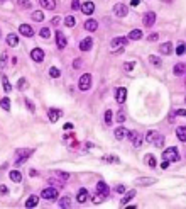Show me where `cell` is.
I'll list each match as a JSON object with an SVG mask.
<instances>
[{"label": "cell", "instance_id": "15", "mask_svg": "<svg viewBox=\"0 0 186 209\" xmlns=\"http://www.w3.org/2000/svg\"><path fill=\"white\" fill-rule=\"evenodd\" d=\"M173 73H174L176 77L185 75L186 73V65H185V63H178V65H174V68H173Z\"/></svg>", "mask_w": 186, "mask_h": 209}, {"label": "cell", "instance_id": "29", "mask_svg": "<svg viewBox=\"0 0 186 209\" xmlns=\"http://www.w3.org/2000/svg\"><path fill=\"white\" fill-rule=\"evenodd\" d=\"M37 202H39V197L37 196H31L26 201V208H34V206H37Z\"/></svg>", "mask_w": 186, "mask_h": 209}, {"label": "cell", "instance_id": "56", "mask_svg": "<svg viewBox=\"0 0 186 209\" xmlns=\"http://www.w3.org/2000/svg\"><path fill=\"white\" fill-rule=\"evenodd\" d=\"M115 190H117L119 194H124L125 192V187H124V185H117V187H115Z\"/></svg>", "mask_w": 186, "mask_h": 209}, {"label": "cell", "instance_id": "63", "mask_svg": "<svg viewBox=\"0 0 186 209\" xmlns=\"http://www.w3.org/2000/svg\"><path fill=\"white\" fill-rule=\"evenodd\" d=\"M185 100H186V99H185Z\"/></svg>", "mask_w": 186, "mask_h": 209}, {"label": "cell", "instance_id": "19", "mask_svg": "<svg viewBox=\"0 0 186 209\" xmlns=\"http://www.w3.org/2000/svg\"><path fill=\"white\" fill-rule=\"evenodd\" d=\"M76 201H78V202H80V204L86 202V201H88V190H86V189H80V190H78Z\"/></svg>", "mask_w": 186, "mask_h": 209}, {"label": "cell", "instance_id": "45", "mask_svg": "<svg viewBox=\"0 0 186 209\" xmlns=\"http://www.w3.org/2000/svg\"><path fill=\"white\" fill-rule=\"evenodd\" d=\"M56 175H58L59 178H61V180H68V178H69V173H66V172H59V170L56 172Z\"/></svg>", "mask_w": 186, "mask_h": 209}, {"label": "cell", "instance_id": "62", "mask_svg": "<svg viewBox=\"0 0 186 209\" xmlns=\"http://www.w3.org/2000/svg\"><path fill=\"white\" fill-rule=\"evenodd\" d=\"M0 2H2V0H0Z\"/></svg>", "mask_w": 186, "mask_h": 209}, {"label": "cell", "instance_id": "7", "mask_svg": "<svg viewBox=\"0 0 186 209\" xmlns=\"http://www.w3.org/2000/svg\"><path fill=\"white\" fill-rule=\"evenodd\" d=\"M127 43H129V37H115V39H112L110 46L114 48V49H119L122 46H127Z\"/></svg>", "mask_w": 186, "mask_h": 209}, {"label": "cell", "instance_id": "6", "mask_svg": "<svg viewBox=\"0 0 186 209\" xmlns=\"http://www.w3.org/2000/svg\"><path fill=\"white\" fill-rule=\"evenodd\" d=\"M32 152H34V150H17L16 153H17V155H19L21 158H19V160L16 162V165H21V163H24V162L27 160V158L31 157V153H32Z\"/></svg>", "mask_w": 186, "mask_h": 209}, {"label": "cell", "instance_id": "40", "mask_svg": "<svg viewBox=\"0 0 186 209\" xmlns=\"http://www.w3.org/2000/svg\"><path fill=\"white\" fill-rule=\"evenodd\" d=\"M71 9L73 10H80V9H81V0H73Z\"/></svg>", "mask_w": 186, "mask_h": 209}, {"label": "cell", "instance_id": "4", "mask_svg": "<svg viewBox=\"0 0 186 209\" xmlns=\"http://www.w3.org/2000/svg\"><path fill=\"white\" fill-rule=\"evenodd\" d=\"M127 12H129V7L125 5V4H115L114 5V14L117 17H125Z\"/></svg>", "mask_w": 186, "mask_h": 209}, {"label": "cell", "instance_id": "54", "mask_svg": "<svg viewBox=\"0 0 186 209\" xmlns=\"http://www.w3.org/2000/svg\"><path fill=\"white\" fill-rule=\"evenodd\" d=\"M0 194H2V196H7V194H9V189H7L5 185H0Z\"/></svg>", "mask_w": 186, "mask_h": 209}, {"label": "cell", "instance_id": "59", "mask_svg": "<svg viewBox=\"0 0 186 209\" xmlns=\"http://www.w3.org/2000/svg\"><path fill=\"white\" fill-rule=\"evenodd\" d=\"M139 4H140V0H132V2H130V5L132 7H137Z\"/></svg>", "mask_w": 186, "mask_h": 209}, {"label": "cell", "instance_id": "17", "mask_svg": "<svg viewBox=\"0 0 186 209\" xmlns=\"http://www.w3.org/2000/svg\"><path fill=\"white\" fill-rule=\"evenodd\" d=\"M92 46H93V39H92V37H85V39L80 43V49H81V51H88Z\"/></svg>", "mask_w": 186, "mask_h": 209}, {"label": "cell", "instance_id": "12", "mask_svg": "<svg viewBox=\"0 0 186 209\" xmlns=\"http://www.w3.org/2000/svg\"><path fill=\"white\" fill-rule=\"evenodd\" d=\"M56 43H58V48H59V49H64V48H66V44H68L66 36H64L61 31L56 32Z\"/></svg>", "mask_w": 186, "mask_h": 209}, {"label": "cell", "instance_id": "2", "mask_svg": "<svg viewBox=\"0 0 186 209\" xmlns=\"http://www.w3.org/2000/svg\"><path fill=\"white\" fill-rule=\"evenodd\" d=\"M90 87H92V75H90V73L81 75V77H80V80H78V89L85 92V90H88Z\"/></svg>", "mask_w": 186, "mask_h": 209}, {"label": "cell", "instance_id": "49", "mask_svg": "<svg viewBox=\"0 0 186 209\" xmlns=\"http://www.w3.org/2000/svg\"><path fill=\"white\" fill-rule=\"evenodd\" d=\"M117 121H119L120 124H122V122L125 121V114L122 112V110H119V112H117Z\"/></svg>", "mask_w": 186, "mask_h": 209}, {"label": "cell", "instance_id": "44", "mask_svg": "<svg viewBox=\"0 0 186 209\" xmlns=\"http://www.w3.org/2000/svg\"><path fill=\"white\" fill-rule=\"evenodd\" d=\"M17 4H19L22 9H29V7H31V2H29V0H19Z\"/></svg>", "mask_w": 186, "mask_h": 209}, {"label": "cell", "instance_id": "39", "mask_svg": "<svg viewBox=\"0 0 186 209\" xmlns=\"http://www.w3.org/2000/svg\"><path fill=\"white\" fill-rule=\"evenodd\" d=\"M39 34H41V36L44 37V39H47V37L51 36V31H49L47 27H42V29H41V32H39Z\"/></svg>", "mask_w": 186, "mask_h": 209}, {"label": "cell", "instance_id": "26", "mask_svg": "<svg viewBox=\"0 0 186 209\" xmlns=\"http://www.w3.org/2000/svg\"><path fill=\"white\" fill-rule=\"evenodd\" d=\"M7 44H9V46H17V44H19V37H17V34H9V36H7Z\"/></svg>", "mask_w": 186, "mask_h": 209}, {"label": "cell", "instance_id": "25", "mask_svg": "<svg viewBox=\"0 0 186 209\" xmlns=\"http://www.w3.org/2000/svg\"><path fill=\"white\" fill-rule=\"evenodd\" d=\"M159 51H161V54H171V53H173V44H171V43H164V44L159 48Z\"/></svg>", "mask_w": 186, "mask_h": 209}, {"label": "cell", "instance_id": "57", "mask_svg": "<svg viewBox=\"0 0 186 209\" xmlns=\"http://www.w3.org/2000/svg\"><path fill=\"white\" fill-rule=\"evenodd\" d=\"M168 165H169L168 160H162V162H161V168H168Z\"/></svg>", "mask_w": 186, "mask_h": 209}, {"label": "cell", "instance_id": "21", "mask_svg": "<svg viewBox=\"0 0 186 209\" xmlns=\"http://www.w3.org/2000/svg\"><path fill=\"white\" fill-rule=\"evenodd\" d=\"M97 27H98V22L95 21V19H88L85 22V29L86 31H97Z\"/></svg>", "mask_w": 186, "mask_h": 209}, {"label": "cell", "instance_id": "10", "mask_svg": "<svg viewBox=\"0 0 186 209\" xmlns=\"http://www.w3.org/2000/svg\"><path fill=\"white\" fill-rule=\"evenodd\" d=\"M125 99H127V89H125V87L117 89V92H115V100L122 104V102H125Z\"/></svg>", "mask_w": 186, "mask_h": 209}, {"label": "cell", "instance_id": "41", "mask_svg": "<svg viewBox=\"0 0 186 209\" xmlns=\"http://www.w3.org/2000/svg\"><path fill=\"white\" fill-rule=\"evenodd\" d=\"M149 61L152 63V65H156V66H159V65H161V60L157 56H154V54H151V56H149Z\"/></svg>", "mask_w": 186, "mask_h": 209}, {"label": "cell", "instance_id": "58", "mask_svg": "<svg viewBox=\"0 0 186 209\" xmlns=\"http://www.w3.org/2000/svg\"><path fill=\"white\" fill-rule=\"evenodd\" d=\"M64 129H66V131L73 129V124H71V122H66V124H64Z\"/></svg>", "mask_w": 186, "mask_h": 209}, {"label": "cell", "instance_id": "51", "mask_svg": "<svg viewBox=\"0 0 186 209\" xmlns=\"http://www.w3.org/2000/svg\"><path fill=\"white\" fill-rule=\"evenodd\" d=\"M81 65H83V61L80 60V58H76V60L73 61V68H81Z\"/></svg>", "mask_w": 186, "mask_h": 209}, {"label": "cell", "instance_id": "28", "mask_svg": "<svg viewBox=\"0 0 186 209\" xmlns=\"http://www.w3.org/2000/svg\"><path fill=\"white\" fill-rule=\"evenodd\" d=\"M134 197H135V190H129V192L125 194V197L120 201V204H122V206H127V202H129V201H132Z\"/></svg>", "mask_w": 186, "mask_h": 209}, {"label": "cell", "instance_id": "60", "mask_svg": "<svg viewBox=\"0 0 186 209\" xmlns=\"http://www.w3.org/2000/svg\"><path fill=\"white\" fill-rule=\"evenodd\" d=\"M162 2H166V4H173L174 0H162Z\"/></svg>", "mask_w": 186, "mask_h": 209}, {"label": "cell", "instance_id": "37", "mask_svg": "<svg viewBox=\"0 0 186 209\" xmlns=\"http://www.w3.org/2000/svg\"><path fill=\"white\" fill-rule=\"evenodd\" d=\"M2 82H4V90H5L7 94H9V92H10V90H12V85L9 84V80H7V77H5V75L2 77Z\"/></svg>", "mask_w": 186, "mask_h": 209}, {"label": "cell", "instance_id": "13", "mask_svg": "<svg viewBox=\"0 0 186 209\" xmlns=\"http://www.w3.org/2000/svg\"><path fill=\"white\" fill-rule=\"evenodd\" d=\"M19 32H21L22 36H26V37H32V36H34V31H32V27L29 26V24H21Z\"/></svg>", "mask_w": 186, "mask_h": 209}, {"label": "cell", "instance_id": "55", "mask_svg": "<svg viewBox=\"0 0 186 209\" xmlns=\"http://www.w3.org/2000/svg\"><path fill=\"white\" fill-rule=\"evenodd\" d=\"M174 114H176V116H181V117H185V116H186V110H185V109H178Z\"/></svg>", "mask_w": 186, "mask_h": 209}, {"label": "cell", "instance_id": "61", "mask_svg": "<svg viewBox=\"0 0 186 209\" xmlns=\"http://www.w3.org/2000/svg\"><path fill=\"white\" fill-rule=\"evenodd\" d=\"M185 84H186V78H185Z\"/></svg>", "mask_w": 186, "mask_h": 209}, {"label": "cell", "instance_id": "16", "mask_svg": "<svg viewBox=\"0 0 186 209\" xmlns=\"http://www.w3.org/2000/svg\"><path fill=\"white\" fill-rule=\"evenodd\" d=\"M93 10H95V4H93V2H85V4L81 5V12L83 14H86V16L93 14Z\"/></svg>", "mask_w": 186, "mask_h": 209}, {"label": "cell", "instance_id": "47", "mask_svg": "<svg viewBox=\"0 0 186 209\" xmlns=\"http://www.w3.org/2000/svg\"><path fill=\"white\" fill-rule=\"evenodd\" d=\"M185 51H186V46L183 44V43H179V44H178V48H176V53H178V54H183Z\"/></svg>", "mask_w": 186, "mask_h": 209}, {"label": "cell", "instance_id": "42", "mask_svg": "<svg viewBox=\"0 0 186 209\" xmlns=\"http://www.w3.org/2000/svg\"><path fill=\"white\" fill-rule=\"evenodd\" d=\"M112 119H114V117H112V110H105V122H107V124H110V122H112Z\"/></svg>", "mask_w": 186, "mask_h": 209}, {"label": "cell", "instance_id": "34", "mask_svg": "<svg viewBox=\"0 0 186 209\" xmlns=\"http://www.w3.org/2000/svg\"><path fill=\"white\" fill-rule=\"evenodd\" d=\"M59 206H61L63 209H68L69 206H71V199L68 197V196H66V197H63L61 201H59Z\"/></svg>", "mask_w": 186, "mask_h": 209}, {"label": "cell", "instance_id": "20", "mask_svg": "<svg viewBox=\"0 0 186 209\" xmlns=\"http://www.w3.org/2000/svg\"><path fill=\"white\" fill-rule=\"evenodd\" d=\"M129 39H132V41H139L140 37H142V31L140 29H132V31L129 32Z\"/></svg>", "mask_w": 186, "mask_h": 209}, {"label": "cell", "instance_id": "23", "mask_svg": "<svg viewBox=\"0 0 186 209\" xmlns=\"http://www.w3.org/2000/svg\"><path fill=\"white\" fill-rule=\"evenodd\" d=\"M41 7L52 10V9H56V0H41Z\"/></svg>", "mask_w": 186, "mask_h": 209}, {"label": "cell", "instance_id": "53", "mask_svg": "<svg viewBox=\"0 0 186 209\" xmlns=\"http://www.w3.org/2000/svg\"><path fill=\"white\" fill-rule=\"evenodd\" d=\"M51 22H52V26H58V24L61 22V17H59V16H54V17L51 19Z\"/></svg>", "mask_w": 186, "mask_h": 209}, {"label": "cell", "instance_id": "24", "mask_svg": "<svg viewBox=\"0 0 186 209\" xmlns=\"http://www.w3.org/2000/svg\"><path fill=\"white\" fill-rule=\"evenodd\" d=\"M125 136H127V129H125V128H122V126H120V128H117V129H115V138H117L119 141H122Z\"/></svg>", "mask_w": 186, "mask_h": 209}, {"label": "cell", "instance_id": "52", "mask_svg": "<svg viewBox=\"0 0 186 209\" xmlns=\"http://www.w3.org/2000/svg\"><path fill=\"white\" fill-rule=\"evenodd\" d=\"M5 60H7V53L4 51V53H2V60H0V68L5 66Z\"/></svg>", "mask_w": 186, "mask_h": 209}, {"label": "cell", "instance_id": "8", "mask_svg": "<svg viewBox=\"0 0 186 209\" xmlns=\"http://www.w3.org/2000/svg\"><path fill=\"white\" fill-rule=\"evenodd\" d=\"M129 138H130V141H132V145H134L135 148H139L140 145H142V136H140L137 131H132V133H129Z\"/></svg>", "mask_w": 186, "mask_h": 209}, {"label": "cell", "instance_id": "5", "mask_svg": "<svg viewBox=\"0 0 186 209\" xmlns=\"http://www.w3.org/2000/svg\"><path fill=\"white\" fill-rule=\"evenodd\" d=\"M156 22V14L154 12H145L144 17H142V24H144L145 27H152Z\"/></svg>", "mask_w": 186, "mask_h": 209}, {"label": "cell", "instance_id": "22", "mask_svg": "<svg viewBox=\"0 0 186 209\" xmlns=\"http://www.w3.org/2000/svg\"><path fill=\"white\" fill-rule=\"evenodd\" d=\"M176 136L179 138V141H186V126L176 128Z\"/></svg>", "mask_w": 186, "mask_h": 209}, {"label": "cell", "instance_id": "14", "mask_svg": "<svg viewBox=\"0 0 186 209\" xmlns=\"http://www.w3.org/2000/svg\"><path fill=\"white\" fill-rule=\"evenodd\" d=\"M47 116H49V121H51V122H56V121L63 116V112L59 109H49L47 110Z\"/></svg>", "mask_w": 186, "mask_h": 209}, {"label": "cell", "instance_id": "43", "mask_svg": "<svg viewBox=\"0 0 186 209\" xmlns=\"http://www.w3.org/2000/svg\"><path fill=\"white\" fill-rule=\"evenodd\" d=\"M156 134H157V131H149V133H147V136H145V140H147L149 143H152V140L156 138Z\"/></svg>", "mask_w": 186, "mask_h": 209}, {"label": "cell", "instance_id": "1", "mask_svg": "<svg viewBox=\"0 0 186 209\" xmlns=\"http://www.w3.org/2000/svg\"><path fill=\"white\" fill-rule=\"evenodd\" d=\"M162 160H168V162H178L179 160V152L176 146L166 148L164 153H162Z\"/></svg>", "mask_w": 186, "mask_h": 209}, {"label": "cell", "instance_id": "31", "mask_svg": "<svg viewBox=\"0 0 186 209\" xmlns=\"http://www.w3.org/2000/svg\"><path fill=\"white\" fill-rule=\"evenodd\" d=\"M32 21H36V22H42V21H44V12H42V10H36V12H32Z\"/></svg>", "mask_w": 186, "mask_h": 209}, {"label": "cell", "instance_id": "35", "mask_svg": "<svg viewBox=\"0 0 186 209\" xmlns=\"http://www.w3.org/2000/svg\"><path fill=\"white\" fill-rule=\"evenodd\" d=\"M0 105H2V109L4 110H10V100L4 97V99H0Z\"/></svg>", "mask_w": 186, "mask_h": 209}, {"label": "cell", "instance_id": "18", "mask_svg": "<svg viewBox=\"0 0 186 209\" xmlns=\"http://www.w3.org/2000/svg\"><path fill=\"white\" fill-rule=\"evenodd\" d=\"M97 192L107 197V196H108V192H110V190H108V185H107L105 182H98V184H97Z\"/></svg>", "mask_w": 186, "mask_h": 209}, {"label": "cell", "instance_id": "11", "mask_svg": "<svg viewBox=\"0 0 186 209\" xmlns=\"http://www.w3.org/2000/svg\"><path fill=\"white\" fill-rule=\"evenodd\" d=\"M157 180H156L154 177H140V178H135V185H152V184H156Z\"/></svg>", "mask_w": 186, "mask_h": 209}, {"label": "cell", "instance_id": "46", "mask_svg": "<svg viewBox=\"0 0 186 209\" xmlns=\"http://www.w3.org/2000/svg\"><path fill=\"white\" fill-rule=\"evenodd\" d=\"M157 39H159V34H157V32H152V34H149V36H147V41H151V43L157 41Z\"/></svg>", "mask_w": 186, "mask_h": 209}, {"label": "cell", "instance_id": "36", "mask_svg": "<svg viewBox=\"0 0 186 209\" xmlns=\"http://www.w3.org/2000/svg\"><path fill=\"white\" fill-rule=\"evenodd\" d=\"M145 163H147L149 167H156V158H154V155H145Z\"/></svg>", "mask_w": 186, "mask_h": 209}, {"label": "cell", "instance_id": "48", "mask_svg": "<svg viewBox=\"0 0 186 209\" xmlns=\"http://www.w3.org/2000/svg\"><path fill=\"white\" fill-rule=\"evenodd\" d=\"M134 66H135V61H129V63H125V65H124V70H125V72H130Z\"/></svg>", "mask_w": 186, "mask_h": 209}, {"label": "cell", "instance_id": "27", "mask_svg": "<svg viewBox=\"0 0 186 209\" xmlns=\"http://www.w3.org/2000/svg\"><path fill=\"white\" fill-rule=\"evenodd\" d=\"M152 143H154L156 148H162V145H164V136L157 133V134H156V138L152 140Z\"/></svg>", "mask_w": 186, "mask_h": 209}, {"label": "cell", "instance_id": "30", "mask_svg": "<svg viewBox=\"0 0 186 209\" xmlns=\"http://www.w3.org/2000/svg\"><path fill=\"white\" fill-rule=\"evenodd\" d=\"M9 177H10V180H12V182H21V180H22L21 172H17V170H12V172L9 173Z\"/></svg>", "mask_w": 186, "mask_h": 209}, {"label": "cell", "instance_id": "3", "mask_svg": "<svg viewBox=\"0 0 186 209\" xmlns=\"http://www.w3.org/2000/svg\"><path fill=\"white\" fill-rule=\"evenodd\" d=\"M41 197L46 199V201H54V199H58V189H54V187L44 189L41 192Z\"/></svg>", "mask_w": 186, "mask_h": 209}, {"label": "cell", "instance_id": "33", "mask_svg": "<svg viewBox=\"0 0 186 209\" xmlns=\"http://www.w3.org/2000/svg\"><path fill=\"white\" fill-rule=\"evenodd\" d=\"M75 24H76V19H75L73 16H68V17H64V26H66V27H73Z\"/></svg>", "mask_w": 186, "mask_h": 209}, {"label": "cell", "instance_id": "50", "mask_svg": "<svg viewBox=\"0 0 186 209\" xmlns=\"http://www.w3.org/2000/svg\"><path fill=\"white\" fill-rule=\"evenodd\" d=\"M26 105H27V109L31 110V112H34V110H36V107H34V104H32V100L26 99Z\"/></svg>", "mask_w": 186, "mask_h": 209}, {"label": "cell", "instance_id": "9", "mask_svg": "<svg viewBox=\"0 0 186 209\" xmlns=\"http://www.w3.org/2000/svg\"><path fill=\"white\" fill-rule=\"evenodd\" d=\"M31 58L32 60H34V61H42V60H44V51H42L41 48H34V49H32L31 51Z\"/></svg>", "mask_w": 186, "mask_h": 209}, {"label": "cell", "instance_id": "38", "mask_svg": "<svg viewBox=\"0 0 186 209\" xmlns=\"http://www.w3.org/2000/svg\"><path fill=\"white\" fill-rule=\"evenodd\" d=\"M17 89H19V90H26L27 89V80L26 78H19V82H17Z\"/></svg>", "mask_w": 186, "mask_h": 209}, {"label": "cell", "instance_id": "32", "mask_svg": "<svg viewBox=\"0 0 186 209\" xmlns=\"http://www.w3.org/2000/svg\"><path fill=\"white\" fill-rule=\"evenodd\" d=\"M59 75H61L59 68H56V66H51V68H49V77H51V78H59Z\"/></svg>", "mask_w": 186, "mask_h": 209}]
</instances>
